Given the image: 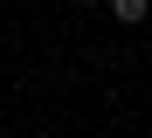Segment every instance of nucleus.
Segmentation results:
<instances>
[{"label": "nucleus", "mask_w": 152, "mask_h": 138, "mask_svg": "<svg viewBox=\"0 0 152 138\" xmlns=\"http://www.w3.org/2000/svg\"><path fill=\"white\" fill-rule=\"evenodd\" d=\"M111 14H118L124 28H132V21H145V0H111Z\"/></svg>", "instance_id": "nucleus-1"}]
</instances>
